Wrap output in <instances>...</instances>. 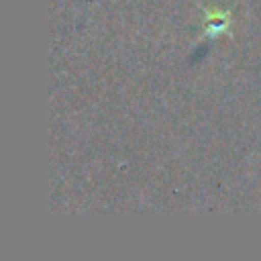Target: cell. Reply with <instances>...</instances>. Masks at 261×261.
<instances>
[{
  "mask_svg": "<svg viewBox=\"0 0 261 261\" xmlns=\"http://www.w3.org/2000/svg\"><path fill=\"white\" fill-rule=\"evenodd\" d=\"M202 14H204L202 37L216 39V37H222V35L232 31L230 8H224V6H218V4H210V6L202 8Z\"/></svg>",
  "mask_w": 261,
  "mask_h": 261,
  "instance_id": "1",
  "label": "cell"
}]
</instances>
